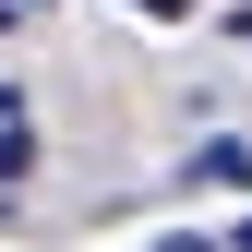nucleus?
<instances>
[{"label": "nucleus", "mask_w": 252, "mask_h": 252, "mask_svg": "<svg viewBox=\"0 0 252 252\" xmlns=\"http://www.w3.org/2000/svg\"><path fill=\"white\" fill-rule=\"evenodd\" d=\"M156 252H216V240H156Z\"/></svg>", "instance_id": "3"}, {"label": "nucleus", "mask_w": 252, "mask_h": 252, "mask_svg": "<svg viewBox=\"0 0 252 252\" xmlns=\"http://www.w3.org/2000/svg\"><path fill=\"white\" fill-rule=\"evenodd\" d=\"M24 168H36V144H24L12 120H0V180H24Z\"/></svg>", "instance_id": "2"}, {"label": "nucleus", "mask_w": 252, "mask_h": 252, "mask_svg": "<svg viewBox=\"0 0 252 252\" xmlns=\"http://www.w3.org/2000/svg\"><path fill=\"white\" fill-rule=\"evenodd\" d=\"M180 180H204V192H252V144H204Z\"/></svg>", "instance_id": "1"}, {"label": "nucleus", "mask_w": 252, "mask_h": 252, "mask_svg": "<svg viewBox=\"0 0 252 252\" xmlns=\"http://www.w3.org/2000/svg\"><path fill=\"white\" fill-rule=\"evenodd\" d=\"M240 252H252V228H240Z\"/></svg>", "instance_id": "4"}]
</instances>
